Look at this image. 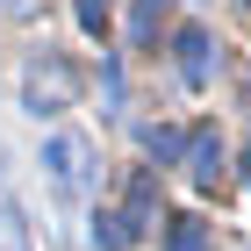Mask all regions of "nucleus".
Segmentation results:
<instances>
[{
	"label": "nucleus",
	"instance_id": "1",
	"mask_svg": "<svg viewBox=\"0 0 251 251\" xmlns=\"http://www.w3.org/2000/svg\"><path fill=\"white\" fill-rule=\"evenodd\" d=\"M43 173H50V187H58L65 201H79L86 179H94V151H86V136H50V144H43Z\"/></svg>",
	"mask_w": 251,
	"mask_h": 251
},
{
	"label": "nucleus",
	"instance_id": "2",
	"mask_svg": "<svg viewBox=\"0 0 251 251\" xmlns=\"http://www.w3.org/2000/svg\"><path fill=\"white\" fill-rule=\"evenodd\" d=\"M65 100H72V72H65L58 58H36L29 65V108H36V115H58Z\"/></svg>",
	"mask_w": 251,
	"mask_h": 251
},
{
	"label": "nucleus",
	"instance_id": "3",
	"mask_svg": "<svg viewBox=\"0 0 251 251\" xmlns=\"http://www.w3.org/2000/svg\"><path fill=\"white\" fill-rule=\"evenodd\" d=\"M208 72H215L208 29H179V79H187V86H208Z\"/></svg>",
	"mask_w": 251,
	"mask_h": 251
},
{
	"label": "nucleus",
	"instance_id": "4",
	"mask_svg": "<svg viewBox=\"0 0 251 251\" xmlns=\"http://www.w3.org/2000/svg\"><path fill=\"white\" fill-rule=\"evenodd\" d=\"M187 173H194V187H215V179H223V136L215 129L187 136Z\"/></svg>",
	"mask_w": 251,
	"mask_h": 251
},
{
	"label": "nucleus",
	"instance_id": "5",
	"mask_svg": "<svg viewBox=\"0 0 251 251\" xmlns=\"http://www.w3.org/2000/svg\"><path fill=\"white\" fill-rule=\"evenodd\" d=\"M151 215H158V179L136 173V179H129V201H122V237H144Z\"/></svg>",
	"mask_w": 251,
	"mask_h": 251
},
{
	"label": "nucleus",
	"instance_id": "6",
	"mask_svg": "<svg viewBox=\"0 0 251 251\" xmlns=\"http://www.w3.org/2000/svg\"><path fill=\"white\" fill-rule=\"evenodd\" d=\"M165 251H208V230H201V215H173V230H165Z\"/></svg>",
	"mask_w": 251,
	"mask_h": 251
},
{
	"label": "nucleus",
	"instance_id": "7",
	"mask_svg": "<svg viewBox=\"0 0 251 251\" xmlns=\"http://www.w3.org/2000/svg\"><path fill=\"white\" fill-rule=\"evenodd\" d=\"M165 7H173V0H136V15H129V36H136V43H151V36H158V22H165Z\"/></svg>",
	"mask_w": 251,
	"mask_h": 251
},
{
	"label": "nucleus",
	"instance_id": "8",
	"mask_svg": "<svg viewBox=\"0 0 251 251\" xmlns=\"http://www.w3.org/2000/svg\"><path fill=\"white\" fill-rule=\"evenodd\" d=\"M144 151H151L158 165H173V158L187 151V136H179V129H144Z\"/></svg>",
	"mask_w": 251,
	"mask_h": 251
},
{
	"label": "nucleus",
	"instance_id": "9",
	"mask_svg": "<svg viewBox=\"0 0 251 251\" xmlns=\"http://www.w3.org/2000/svg\"><path fill=\"white\" fill-rule=\"evenodd\" d=\"M129 237H122V215H94V251H122Z\"/></svg>",
	"mask_w": 251,
	"mask_h": 251
},
{
	"label": "nucleus",
	"instance_id": "10",
	"mask_svg": "<svg viewBox=\"0 0 251 251\" xmlns=\"http://www.w3.org/2000/svg\"><path fill=\"white\" fill-rule=\"evenodd\" d=\"M72 15H79V29H86V36H100V29H108V0H79Z\"/></svg>",
	"mask_w": 251,
	"mask_h": 251
},
{
	"label": "nucleus",
	"instance_id": "11",
	"mask_svg": "<svg viewBox=\"0 0 251 251\" xmlns=\"http://www.w3.org/2000/svg\"><path fill=\"white\" fill-rule=\"evenodd\" d=\"M100 94H108V100H122V65H115V58L100 65Z\"/></svg>",
	"mask_w": 251,
	"mask_h": 251
}]
</instances>
